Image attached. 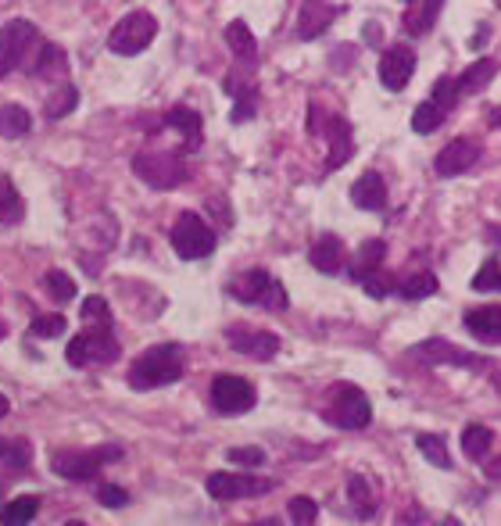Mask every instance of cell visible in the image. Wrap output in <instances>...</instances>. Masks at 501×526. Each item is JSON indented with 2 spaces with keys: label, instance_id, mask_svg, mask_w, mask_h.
Masks as SVG:
<instances>
[{
  "label": "cell",
  "instance_id": "obj_1",
  "mask_svg": "<svg viewBox=\"0 0 501 526\" xmlns=\"http://www.w3.org/2000/svg\"><path fill=\"white\" fill-rule=\"evenodd\" d=\"M183 376V348L179 344H154L136 358L129 369V383L136 391H154V387H169Z\"/></svg>",
  "mask_w": 501,
  "mask_h": 526
},
{
  "label": "cell",
  "instance_id": "obj_2",
  "mask_svg": "<svg viewBox=\"0 0 501 526\" xmlns=\"http://www.w3.org/2000/svg\"><path fill=\"white\" fill-rule=\"evenodd\" d=\"M326 423H333L337 430H366L373 419V405H369L366 391L355 383H333L323 405Z\"/></svg>",
  "mask_w": 501,
  "mask_h": 526
},
{
  "label": "cell",
  "instance_id": "obj_3",
  "mask_svg": "<svg viewBox=\"0 0 501 526\" xmlns=\"http://www.w3.org/2000/svg\"><path fill=\"white\" fill-rule=\"evenodd\" d=\"M230 294L244 305H258V308H269V312H287L290 297L283 290V283L272 276L269 269H247L240 280L230 283Z\"/></svg>",
  "mask_w": 501,
  "mask_h": 526
},
{
  "label": "cell",
  "instance_id": "obj_4",
  "mask_svg": "<svg viewBox=\"0 0 501 526\" xmlns=\"http://www.w3.org/2000/svg\"><path fill=\"white\" fill-rule=\"evenodd\" d=\"M172 251H176L183 262H197V258H208L215 251V233L212 226L201 219L197 212H183L172 226Z\"/></svg>",
  "mask_w": 501,
  "mask_h": 526
},
{
  "label": "cell",
  "instance_id": "obj_5",
  "mask_svg": "<svg viewBox=\"0 0 501 526\" xmlns=\"http://www.w3.org/2000/svg\"><path fill=\"white\" fill-rule=\"evenodd\" d=\"M119 355H122L119 340L111 337L108 326L79 333L76 340H68V351H65L68 365H76V369H86V365H111Z\"/></svg>",
  "mask_w": 501,
  "mask_h": 526
},
{
  "label": "cell",
  "instance_id": "obj_6",
  "mask_svg": "<svg viewBox=\"0 0 501 526\" xmlns=\"http://www.w3.org/2000/svg\"><path fill=\"white\" fill-rule=\"evenodd\" d=\"M154 36H158V22H154L151 11H129L119 26L111 29L108 51L122 54V58H133V54H140V51L151 47Z\"/></svg>",
  "mask_w": 501,
  "mask_h": 526
},
{
  "label": "cell",
  "instance_id": "obj_7",
  "mask_svg": "<svg viewBox=\"0 0 501 526\" xmlns=\"http://www.w3.org/2000/svg\"><path fill=\"white\" fill-rule=\"evenodd\" d=\"M133 172L140 179H144L147 187H154V190H176L183 179L190 176V169H187V162L179 158V154H136L133 158Z\"/></svg>",
  "mask_w": 501,
  "mask_h": 526
},
{
  "label": "cell",
  "instance_id": "obj_8",
  "mask_svg": "<svg viewBox=\"0 0 501 526\" xmlns=\"http://www.w3.org/2000/svg\"><path fill=\"white\" fill-rule=\"evenodd\" d=\"M122 451L119 448H94V451H58V455H51V466L54 473H61L65 480H94L97 473H101L104 462L119 459Z\"/></svg>",
  "mask_w": 501,
  "mask_h": 526
},
{
  "label": "cell",
  "instance_id": "obj_9",
  "mask_svg": "<svg viewBox=\"0 0 501 526\" xmlns=\"http://www.w3.org/2000/svg\"><path fill=\"white\" fill-rule=\"evenodd\" d=\"M408 358H416V362H423V365H459V369H473V373H480L487 365L480 355L455 348V344L444 337H430V340H423V344H416V348H408Z\"/></svg>",
  "mask_w": 501,
  "mask_h": 526
},
{
  "label": "cell",
  "instance_id": "obj_10",
  "mask_svg": "<svg viewBox=\"0 0 501 526\" xmlns=\"http://www.w3.org/2000/svg\"><path fill=\"white\" fill-rule=\"evenodd\" d=\"M258 401L255 387H251V380H244V376H230L222 373L212 380V405L219 408L222 416H240V412H251Z\"/></svg>",
  "mask_w": 501,
  "mask_h": 526
},
{
  "label": "cell",
  "instance_id": "obj_11",
  "mask_svg": "<svg viewBox=\"0 0 501 526\" xmlns=\"http://www.w3.org/2000/svg\"><path fill=\"white\" fill-rule=\"evenodd\" d=\"M36 43V26L26 18H15L8 26L0 29V79H8L22 58L29 54V47Z\"/></svg>",
  "mask_w": 501,
  "mask_h": 526
},
{
  "label": "cell",
  "instance_id": "obj_12",
  "mask_svg": "<svg viewBox=\"0 0 501 526\" xmlns=\"http://www.w3.org/2000/svg\"><path fill=\"white\" fill-rule=\"evenodd\" d=\"M208 494L215 501H237V498H251V494H269L272 480H262V476H251V473H212L204 480Z\"/></svg>",
  "mask_w": 501,
  "mask_h": 526
},
{
  "label": "cell",
  "instance_id": "obj_13",
  "mask_svg": "<svg viewBox=\"0 0 501 526\" xmlns=\"http://www.w3.org/2000/svg\"><path fill=\"white\" fill-rule=\"evenodd\" d=\"M226 340H230V348L237 351V355L255 358V362H269V358H276V351H280V337L269 330H255V326H230Z\"/></svg>",
  "mask_w": 501,
  "mask_h": 526
},
{
  "label": "cell",
  "instance_id": "obj_14",
  "mask_svg": "<svg viewBox=\"0 0 501 526\" xmlns=\"http://www.w3.org/2000/svg\"><path fill=\"white\" fill-rule=\"evenodd\" d=\"M376 76H380V83L387 86V90H394V94L405 90V86L412 83V76H416V51H412V47H391V51H383Z\"/></svg>",
  "mask_w": 501,
  "mask_h": 526
},
{
  "label": "cell",
  "instance_id": "obj_15",
  "mask_svg": "<svg viewBox=\"0 0 501 526\" xmlns=\"http://www.w3.org/2000/svg\"><path fill=\"white\" fill-rule=\"evenodd\" d=\"M476 158H480V144H476V140H466V136H459V140H451V144L434 158V172L441 179L462 176V172L473 169Z\"/></svg>",
  "mask_w": 501,
  "mask_h": 526
},
{
  "label": "cell",
  "instance_id": "obj_16",
  "mask_svg": "<svg viewBox=\"0 0 501 526\" xmlns=\"http://www.w3.org/2000/svg\"><path fill=\"white\" fill-rule=\"evenodd\" d=\"M337 15H340V8L330 4V0H305V4H301V15H298V40L323 36L326 29L333 26V18Z\"/></svg>",
  "mask_w": 501,
  "mask_h": 526
},
{
  "label": "cell",
  "instance_id": "obj_17",
  "mask_svg": "<svg viewBox=\"0 0 501 526\" xmlns=\"http://www.w3.org/2000/svg\"><path fill=\"white\" fill-rule=\"evenodd\" d=\"M351 204L362 212H383L387 208V183L380 172H362L351 187Z\"/></svg>",
  "mask_w": 501,
  "mask_h": 526
},
{
  "label": "cell",
  "instance_id": "obj_18",
  "mask_svg": "<svg viewBox=\"0 0 501 526\" xmlns=\"http://www.w3.org/2000/svg\"><path fill=\"white\" fill-rule=\"evenodd\" d=\"M326 140H330V158H326V169H340V165H348V158L355 154V133H351V122L333 115L330 119V129H326Z\"/></svg>",
  "mask_w": 501,
  "mask_h": 526
},
{
  "label": "cell",
  "instance_id": "obj_19",
  "mask_svg": "<svg viewBox=\"0 0 501 526\" xmlns=\"http://www.w3.org/2000/svg\"><path fill=\"white\" fill-rule=\"evenodd\" d=\"M466 330L480 344H501V305H484L466 312Z\"/></svg>",
  "mask_w": 501,
  "mask_h": 526
},
{
  "label": "cell",
  "instance_id": "obj_20",
  "mask_svg": "<svg viewBox=\"0 0 501 526\" xmlns=\"http://www.w3.org/2000/svg\"><path fill=\"white\" fill-rule=\"evenodd\" d=\"M308 262L323 272V276H337V272L344 269V244H340V237L323 233V237L312 244V251H308Z\"/></svg>",
  "mask_w": 501,
  "mask_h": 526
},
{
  "label": "cell",
  "instance_id": "obj_21",
  "mask_svg": "<svg viewBox=\"0 0 501 526\" xmlns=\"http://www.w3.org/2000/svg\"><path fill=\"white\" fill-rule=\"evenodd\" d=\"M498 76V61L494 58H480V61H473V65L462 72L459 79H455V86H459V101L462 97H473V94H480L491 79Z\"/></svg>",
  "mask_w": 501,
  "mask_h": 526
},
{
  "label": "cell",
  "instance_id": "obj_22",
  "mask_svg": "<svg viewBox=\"0 0 501 526\" xmlns=\"http://www.w3.org/2000/svg\"><path fill=\"white\" fill-rule=\"evenodd\" d=\"M165 126H172L183 136V147H187V151H197V147H201V115H197V111L172 108L169 115H165Z\"/></svg>",
  "mask_w": 501,
  "mask_h": 526
},
{
  "label": "cell",
  "instance_id": "obj_23",
  "mask_svg": "<svg viewBox=\"0 0 501 526\" xmlns=\"http://www.w3.org/2000/svg\"><path fill=\"white\" fill-rule=\"evenodd\" d=\"M348 498H351V509H355L362 519L376 516V491H373V484H369L362 473L348 476Z\"/></svg>",
  "mask_w": 501,
  "mask_h": 526
},
{
  "label": "cell",
  "instance_id": "obj_24",
  "mask_svg": "<svg viewBox=\"0 0 501 526\" xmlns=\"http://www.w3.org/2000/svg\"><path fill=\"white\" fill-rule=\"evenodd\" d=\"M383 258H387V244H383V240H366V244L358 247V255H355V265H351V280H366L369 272L373 269H380V262Z\"/></svg>",
  "mask_w": 501,
  "mask_h": 526
},
{
  "label": "cell",
  "instance_id": "obj_25",
  "mask_svg": "<svg viewBox=\"0 0 501 526\" xmlns=\"http://www.w3.org/2000/svg\"><path fill=\"white\" fill-rule=\"evenodd\" d=\"M448 111H451L448 104H441V101H434V97H430V101H423L416 111H412V129H416L419 136H430L434 129L444 126Z\"/></svg>",
  "mask_w": 501,
  "mask_h": 526
},
{
  "label": "cell",
  "instance_id": "obj_26",
  "mask_svg": "<svg viewBox=\"0 0 501 526\" xmlns=\"http://www.w3.org/2000/svg\"><path fill=\"white\" fill-rule=\"evenodd\" d=\"M33 129V115H29L22 104H4L0 108V136L4 140H18V136H26Z\"/></svg>",
  "mask_w": 501,
  "mask_h": 526
},
{
  "label": "cell",
  "instance_id": "obj_27",
  "mask_svg": "<svg viewBox=\"0 0 501 526\" xmlns=\"http://www.w3.org/2000/svg\"><path fill=\"white\" fill-rule=\"evenodd\" d=\"M491 448H494V430H487V426H476V423L462 430V451H466V459L484 462Z\"/></svg>",
  "mask_w": 501,
  "mask_h": 526
},
{
  "label": "cell",
  "instance_id": "obj_28",
  "mask_svg": "<svg viewBox=\"0 0 501 526\" xmlns=\"http://www.w3.org/2000/svg\"><path fill=\"white\" fill-rule=\"evenodd\" d=\"M437 276L434 272H412L405 283H398V290L394 294L401 297V301H423V297H430V294H437Z\"/></svg>",
  "mask_w": 501,
  "mask_h": 526
},
{
  "label": "cell",
  "instance_id": "obj_29",
  "mask_svg": "<svg viewBox=\"0 0 501 526\" xmlns=\"http://www.w3.org/2000/svg\"><path fill=\"white\" fill-rule=\"evenodd\" d=\"M226 43H230V51L237 54L240 61H251L258 54V43H255V36H251V29H247L244 18H237V22L226 26Z\"/></svg>",
  "mask_w": 501,
  "mask_h": 526
},
{
  "label": "cell",
  "instance_id": "obj_30",
  "mask_svg": "<svg viewBox=\"0 0 501 526\" xmlns=\"http://www.w3.org/2000/svg\"><path fill=\"white\" fill-rule=\"evenodd\" d=\"M437 8H441V0H426L423 8L408 11V15L401 18V29H405L408 36H426L437 22Z\"/></svg>",
  "mask_w": 501,
  "mask_h": 526
},
{
  "label": "cell",
  "instance_id": "obj_31",
  "mask_svg": "<svg viewBox=\"0 0 501 526\" xmlns=\"http://www.w3.org/2000/svg\"><path fill=\"white\" fill-rule=\"evenodd\" d=\"M22 215H26V204L18 197L15 183H11L8 176H0V222H4V226H15Z\"/></svg>",
  "mask_w": 501,
  "mask_h": 526
},
{
  "label": "cell",
  "instance_id": "obj_32",
  "mask_svg": "<svg viewBox=\"0 0 501 526\" xmlns=\"http://www.w3.org/2000/svg\"><path fill=\"white\" fill-rule=\"evenodd\" d=\"M76 108H79V86L72 83L58 86V90L47 97V119H65V115H72Z\"/></svg>",
  "mask_w": 501,
  "mask_h": 526
},
{
  "label": "cell",
  "instance_id": "obj_33",
  "mask_svg": "<svg viewBox=\"0 0 501 526\" xmlns=\"http://www.w3.org/2000/svg\"><path fill=\"white\" fill-rule=\"evenodd\" d=\"M36 512H40V498H33V494H22V498L8 501L4 509H0V523H29V519H36Z\"/></svg>",
  "mask_w": 501,
  "mask_h": 526
},
{
  "label": "cell",
  "instance_id": "obj_34",
  "mask_svg": "<svg viewBox=\"0 0 501 526\" xmlns=\"http://www.w3.org/2000/svg\"><path fill=\"white\" fill-rule=\"evenodd\" d=\"M416 448L423 451V459H426V462H434V466H441V469L451 466V455H448V448H444V437H441V433H419V437H416Z\"/></svg>",
  "mask_w": 501,
  "mask_h": 526
},
{
  "label": "cell",
  "instance_id": "obj_35",
  "mask_svg": "<svg viewBox=\"0 0 501 526\" xmlns=\"http://www.w3.org/2000/svg\"><path fill=\"white\" fill-rule=\"evenodd\" d=\"M65 68H68V61L58 43H43L40 61H36V76H61Z\"/></svg>",
  "mask_w": 501,
  "mask_h": 526
},
{
  "label": "cell",
  "instance_id": "obj_36",
  "mask_svg": "<svg viewBox=\"0 0 501 526\" xmlns=\"http://www.w3.org/2000/svg\"><path fill=\"white\" fill-rule=\"evenodd\" d=\"M43 287L51 290L54 301H72V297H76V280H72L68 272H61V269L47 272V276H43Z\"/></svg>",
  "mask_w": 501,
  "mask_h": 526
},
{
  "label": "cell",
  "instance_id": "obj_37",
  "mask_svg": "<svg viewBox=\"0 0 501 526\" xmlns=\"http://www.w3.org/2000/svg\"><path fill=\"white\" fill-rule=\"evenodd\" d=\"M65 315H36L33 319V326H29V333H33L36 340H54V337H61L65 333Z\"/></svg>",
  "mask_w": 501,
  "mask_h": 526
},
{
  "label": "cell",
  "instance_id": "obj_38",
  "mask_svg": "<svg viewBox=\"0 0 501 526\" xmlns=\"http://www.w3.org/2000/svg\"><path fill=\"white\" fill-rule=\"evenodd\" d=\"M473 290H476V294H487V290H498V294H501V265H498V258H491V262L480 265V272L473 276Z\"/></svg>",
  "mask_w": 501,
  "mask_h": 526
},
{
  "label": "cell",
  "instance_id": "obj_39",
  "mask_svg": "<svg viewBox=\"0 0 501 526\" xmlns=\"http://www.w3.org/2000/svg\"><path fill=\"white\" fill-rule=\"evenodd\" d=\"M79 315H83V323H97V326H111V308L104 297H86L83 308H79Z\"/></svg>",
  "mask_w": 501,
  "mask_h": 526
},
{
  "label": "cell",
  "instance_id": "obj_40",
  "mask_svg": "<svg viewBox=\"0 0 501 526\" xmlns=\"http://www.w3.org/2000/svg\"><path fill=\"white\" fill-rule=\"evenodd\" d=\"M362 287H366V294L369 297H376V301H383V297L387 294H394V290H398V283L391 280V276H387V272L383 269H373L366 276V280H362Z\"/></svg>",
  "mask_w": 501,
  "mask_h": 526
},
{
  "label": "cell",
  "instance_id": "obj_41",
  "mask_svg": "<svg viewBox=\"0 0 501 526\" xmlns=\"http://www.w3.org/2000/svg\"><path fill=\"white\" fill-rule=\"evenodd\" d=\"M287 512H290V519H294V523H315V516H319V505H315L308 494H298V498H290Z\"/></svg>",
  "mask_w": 501,
  "mask_h": 526
},
{
  "label": "cell",
  "instance_id": "obj_42",
  "mask_svg": "<svg viewBox=\"0 0 501 526\" xmlns=\"http://www.w3.org/2000/svg\"><path fill=\"white\" fill-rule=\"evenodd\" d=\"M226 459L237 462V466H247V469H255L265 462V451L262 448H230L226 451Z\"/></svg>",
  "mask_w": 501,
  "mask_h": 526
},
{
  "label": "cell",
  "instance_id": "obj_43",
  "mask_svg": "<svg viewBox=\"0 0 501 526\" xmlns=\"http://www.w3.org/2000/svg\"><path fill=\"white\" fill-rule=\"evenodd\" d=\"M29 459H33L29 441H8V451H4V462H8V466H29Z\"/></svg>",
  "mask_w": 501,
  "mask_h": 526
},
{
  "label": "cell",
  "instance_id": "obj_44",
  "mask_svg": "<svg viewBox=\"0 0 501 526\" xmlns=\"http://www.w3.org/2000/svg\"><path fill=\"white\" fill-rule=\"evenodd\" d=\"M97 498H101V505H108V509H122V505L129 501V494L122 491V487L108 484V487H101V494H97Z\"/></svg>",
  "mask_w": 501,
  "mask_h": 526
},
{
  "label": "cell",
  "instance_id": "obj_45",
  "mask_svg": "<svg viewBox=\"0 0 501 526\" xmlns=\"http://www.w3.org/2000/svg\"><path fill=\"white\" fill-rule=\"evenodd\" d=\"M366 40H369V47H380V40H383L380 22H366Z\"/></svg>",
  "mask_w": 501,
  "mask_h": 526
},
{
  "label": "cell",
  "instance_id": "obj_46",
  "mask_svg": "<svg viewBox=\"0 0 501 526\" xmlns=\"http://www.w3.org/2000/svg\"><path fill=\"white\" fill-rule=\"evenodd\" d=\"M484 473H487V480H491V484H501V455L494 462H487Z\"/></svg>",
  "mask_w": 501,
  "mask_h": 526
},
{
  "label": "cell",
  "instance_id": "obj_47",
  "mask_svg": "<svg viewBox=\"0 0 501 526\" xmlns=\"http://www.w3.org/2000/svg\"><path fill=\"white\" fill-rule=\"evenodd\" d=\"M408 519L416 523V519H426V516H423V512H416V509H412V512H401V516H398V523H408Z\"/></svg>",
  "mask_w": 501,
  "mask_h": 526
},
{
  "label": "cell",
  "instance_id": "obj_48",
  "mask_svg": "<svg viewBox=\"0 0 501 526\" xmlns=\"http://www.w3.org/2000/svg\"><path fill=\"white\" fill-rule=\"evenodd\" d=\"M8 398H4V394H0V419H4V416H8Z\"/></svg>",
  "mask_w": 501,
  "mask_h": 526
},
{
  "label": "cell",
  "instance_id": "obj_49",
  "mask_svg": "<svg viewBox=\"0 0 501 526\" xmlns=\"http://www.w3.org/2000/svg\"><path fill=\"white\" fill-rule=\"evenodd\" d=\"M491 126H501V111H494L491 115Z\"/></svg>",
  "mask_w": 501,
  "mask_h": 526
},
{
  "label": "cell",
  "instance_id": "obj_50",
  "mask_svg": "<svg viewBox=\"0 0 501 526\" xmlns=\"http://www.w3.org/2000/svg\"><path fill=\"white\" fill-rule=\"evenodd\" d=\"M4 451H8V441H0V459H4Z\"/></svg>",
  "mask_w": 501,
  "mask_h": 526
}]
</instances>
